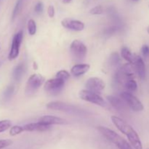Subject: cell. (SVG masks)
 <instances>
[{"instance_id": "cell-1", "label": "cell", "mask_w": 149, "mask_h": 149, "mask_svg": "<svg viewBox=\"0 0 149 149\" xmlns=\"http://www.w3.org/2000/svg\"><path fill=\"white\" fill-rule=\"evenodd\" d=\"M111 119L112 123L117 128V130L126 135L132 148L134 149H143L139 135L130 125L118 116H112Z\"/></svg>"}, {"instance_id": "cell-2", "label": "cell", "mask_w": 149, "mask_h": 149, "mask_svg": "<svg viewBox=\"0 0 149 149\" xmlns=\"http://www.w3.org/2000/svg\"><path fill=\"white\" fill-rule=\"evenodd\" d=\"M97 130L111 143L114 144L119 149H133L132 146L122 136L112 130L103 126L97 127Z\"/></svg>"}, {"instance_id": "cell-3", "label": "cell", "mask_w": 149, "mask_h": 149, "mask_svg": "<svg viewBox=\"0 0 149 149\" xmlns=\"http://www.w3.org/2000/svg\"><path fill=\"white\" fill-rule=\"evenodd\" d=\"M45 77L39 74H32L28 79L26 85L25 93L27 95H31L36 93V90L44 84Z\"/></svg>"}, {"instance_id": "cell-4", "label": "cell", "mask_w": 149, "mask_h": 149, "mask_svg": "<svg viewBox=\"0 0 149 149\" xmlns=\"http://www.w3.org/2000/svg\"><path fill=\"white\" fill-rule=\"evenodd\" d=\"M120 97L134 111L139 112L144 110L142 102L132 93L129 92H122L120 95Z\"/></svg>"}, {"instance_id": "cell-5", "label": "cell", "mask_w": 149, "mask_h": 149, "mask_svg": "<svg viewBox=\"0 0 149 149\" xmlns=\"http://www.w3.org/2000/svg\"><path fill=\"white\" fill-rule=\"evenodd\" d=\"M79 96L81 100H84V101L93 103V104L101 106V107H104L106 106L104 99L100 95L90 91V90H86V89L85 90H81L79 93Z\"/></svg>"}, {"instance_id": "cell-6", "label": "cell", "mask_w": 149, "mask_h": 149, "mask_svg": "<svg viewBox=\"0 0 149 149\" xmlns=\"http://www.w3.org/2000/svg\"><path fill=\"white\" fill-rule=\"evenodd\" d=\"M65 81L60 79H50L46 81L44 84V89L46 92L51 95H58L63 88Z\"/></svg>"}, {"instance_id": "cell-7", "label": "cell", "mask_w": 149, "mask_h": 149, "mask_svg": "<svg viewBox=\"0 0 149 149\" xmlns=\"http://www.w3.org/2000/svg\"><path fill=\"white\" fill-rule=\"evenodd\" d=\"M23 33L22 31H18L13 36L11 48H10V53L8 55V59L10 61H13V60L16 59L19 55L20 45H21L22 41H23Z\"/></svg>"}, {"instance_id": "cell-8", "label": "cell", "mask_w": 149, "mask_h": 149, "mask_svg": "<svg viewBox=\"0 0 149 149\" xmlns=\"http://www.w3.org/2000/svg\"><path fill=\"white\" fill-rule=\"evenodd\" d=\"M70 50L71 53L79 60L84 59L87 53V48L86 45L78 39H75L70 45Z\"/></svg>"}, {"instance_id": "cell-9", "label": "cell", "mask_w": 149, "mask_h": 149, "mask_svg": "<svg viewBox=\"0 0 149 149\" xmlns=\"http://www.w3.org/2000/svg\"><path fill=\"white\" fill-rule=\"evenodd\" d=\"M86 90L95 93H100L106 87V84L102 79L99 77H90L85 83Z\"/></svg>"}, {"instance_id": "cell-10", "label": "cell", "mask_w": 149, "mask_h": 149, "mask_svg": "<svg viewBox=\"0 0 149 149\" xmlns=\"http://www.w3.org/2000/svg\"><path fill=\"white\" fill-rule=\"evenodd\" d=\"M61 25L65 29L74 31H81L84 30V27H85V25L83 22L71 18L63 19L61 20Z\"/></svg>"}, {"instance_id": "cell-11", "label": "cell", "mask_w": 149, "mask_h": 149, "mask_svg": "<svg viewBox=\"0 0 149 149\" xmlns=\"http://www.w3.org/2000/svg\"><path fill=\"white\" fill-rule=\"evenodd\" d=\"M46 107L50 110L61 111H71L75 109V107L73 105L65 103V102L57 101V100L48 103Z\"/></svg>"}, {"instance_id": "cell-12", "label": "cell", "mask_w": 149, "mask_h": 149, "mask_svg": "<svg viewBox=\"0 0 149 149\" xmlns=\"http://www.w3.org/2000/svg\"><path fill=\"white\" fill-rule=\"evenodd\" d=\"M38 122H41L45 125L52 126L53 125H66L68 124V121L63 118L58 117V116H50V115H46L40 117Z\"/></svg>"}, {"instance_id": "cell-13", "label": "cell", "mask_w": 149, "mask_h": 149, "mask_svg": "<svg viewBox=\"0 0 149 149\" xmlns=\"http://www.w3.org/2000/svg\"><path fill=\"white\" fill-rule=\"evenodd\" d=\"M24 132H46L52 128V126L45 125L41 122L30 123L23 126Z\"/></svg>"}, {"instance_id": "cell-14", "label": "cell", "mask_w": 149, "mask_h": 149, "mask_svg": "<svg viewBox=\"0 0 149 149\" xmlns=\"http://www.w3.org/2000/svg\"><path fill=\"white\" fill-rule=\"evenodd\" d=\"M134 67H135V72L138 75L141 79H145L146 76V65L143 60L141 57L135 55V61H134Z\"/></svg>"}, {"instance_id": "cell-15", "label": "cell", "mask_w": 149, "mask_h": 149, "mask_svg": "<svg viewBox=\"0 0 149 149\" xmlns=\"http://www.w3.org/2000/svg\"><path fill=\"white\" fill-rule=\"evenodd\" d=\"M90 65L87 63L77 64L71 68V74L76 77L85 74L90 70Z\"/></svg>"}, {"instance_id": "cell-16", "label": "cell", "mask_w": 149, "mask_h": 149, "mask_svg": "<svg viewBox=\"0 0 149 149\" xmlns=\"http://www.w3.org/2000/svg\"><path fill=\"white\" fill-rule=\"evenodd\" d=\"M106 98L109 103L116 110L122 111L125 109V105L127 104L121 97H117L113 95H108Z\"/></svg>"}, {"instance_id": "cell-17", "label": "cell", "mask_w": 149, "mask_h": 149, "mask_svg": "<svg viewBox=\"0 0 149 149\" xmlns=\"http://www.w3.org/2000/svg\"><path fill=\"white\" fill-rule=\"evenodd\" d=\"M119 71L123 74L124 77L127 80L133 79L134 77H135V67H134V65L130 63L125 64L123 66L121 67Z\"/></svg>"}, {"instance_id": "cell-18", "label": "cell", "mask_w": 149, "mask_h": 149, "mask_svg": "<svg viewBox=\"0 0 149 149\" xmlns=\"http://www.w3.org/2000/svg\"><path fill=\"white\" fill-rule=\"evenodd\" d=\"M25 71H26V68H25V65L23 63H20L16 65L15 68L13 70V79L17 81H20L24 74Z\"/></svg>"}, {"instance_id": "cell-19", "label": "cell", "mask_w": 149, "mask_h": 149, "mask_svg": "<svg viewBox=\"0 0 149 149\" xmlns=\"http://www.w3.org/2000/svg\"><path fill=\"white\" fill-rule=\"evenodd\" d=\"M121 55H122V57L125 61H127L128 63L133 65L134 61H135V55H132L131 51L127 47H123L122 48V49H121Z\"/></svg>"}, {"instance_id": "cell-20", "label": "cell", "mask_w": 149, "mask_h": 149, "mask_svg": "<svg viewBox=\"0 0 149 149\" xmlns=\"http://www.w3.org/2000/svg\"><path fill=\"white\" fill-rule=\"evenodd\" d=\"M23 1H24V0H17L16 1L14 9H13V14H12V20H14L16 18V17L18 15L19 13H20L22 8V6H23Z\"/></svg>"}, {"instance_id": "cell-21", "label": "cell", "mask_w": 149, "mask_h": 149, "mask_svg": "<svg viewBox=\"0 0 149 149\" xmlns=\"http://www.w3.org/2000/svg\"><path fill=\"white\" fill-rule=\"evenodd\" d=\"M27 28H28V32H29V33L31 35V36H33L34 34H36V24L34 20H33V19H30V20L28 21Z\"/></svg>"}, {"instance_id": "cell-22", "label": "cell", "mask_w": 149, "mask_h": 149, "mask_svg": "<svg viewBox=\"0 0 149 149\" xmlns=\"http://www.w3.org/2000/svg\"><path fill=\"white\" fill-rule=\"evenodd\" d=\"M125 87L130 92L136 91L138 89V84L134 79H129L125 82Z\"/></svg>"}, {"instance_id": "cell-23", "label": "cell", "mask_w": 149, "mask_h": 149, "mask_svg": "<svg viewBox=\"0 0 149 149\" xmlns=\"http://www.w3.org/2000/svg\"><path fill=\"white\" fill-rule=\"evenodd\" d=\"M12 127L11 121L8 119H4V120L0 121V133L3 132H5L8 129H10Z\"/></svg>"}, {"instance_id": "cell-24", "label": "cell", "mask_w": 149, "mask_h": 149, "mask_svg": "<svg viewBox=\"0 0 149 149\" xmlns=\"http://www.w3.org/2000/svg\"><path fill=\"white\" fill-rule=\"evenodd\" d=\"M120 57H119V54L117 52H113L111 55H110L109 58V63H110L111 65H116L120 63Z\"/></svg>"}, {"instance_id": "cell-25", "label": "cell", "mask_w": 149, "mask_h": 149, "mask_svg": "<svg viewBox=\"0 0 149 149\" xmlns=\"http://www.w3.org/2000/svg\"><path fill=\"white\" fill-rule=\"evenodd\" d=\"M23 132H24L23 126H19V125H15V126L11 127L10 129V135L11 136H15Z\"/></svg>"}, {"instance_id": "cell-26", "label": "cell", "mask_w": 149, "mask_h": 149, "mask_svg": "<svg viewBox=\"0 0 149 149\" xmlns=\"http://www.w3.org/2000/svg\"><path fill=\"white\" fill-rule=\"evenodd\" d=\"M55 78L60 79L63 81H66L70 78V74L65 70H61L56 74V77Z\"/></svg>"}, {"instance_id": "cell-27", "label": "cell", "mask_w": 149, "mask_h": 149, "mask_svg": "<svg viewBox=\"0 0 149 149\" xmlns=\"http://www.w3.org/2000/svg\"><path fill=\"white\" fill-rule=\"evenodd\" d=\"M103 13V8L101 5H97L90 10V14L93 15H98Z\"/></svg>"}, {"instance_id": "cell-28", "label": "cell", "mask_w": 149, "mask_h": 149, "mask_svg": "<svg viewBox=\"0 0 149 149\" xmlns=\"http://www.w3.org/2000/svg\"><path fill=\"white\" fill-rule=\"evenodd\" d=\"M13 93H14V87H13V86H9V87H7V89L4 90L3 95H4V98L8 99L13 95Z\"/></svg>"}, {"instance_id": "cell-29", "label": "cell", "mask_w": 149, "mask_h": 149, "mask_svg": "<svg viewBox=\"0 0 149 149\" xmlns=\"http://www.w3.org/2000/svg\"><path fill=\"white\" fill-rule=\"evenodd\" d=\"M13 143V141L9 139L6 140H0V149H3L4 148L10 146Z\"/></svg>"}, {"instance_id": "cell-30", "label": "cell", "mask_w": 149, "mask_h": 149, "mask_svg": "<svg viewBox=\"0 0 149 149\" xmlns=\"http://www.w3.org/2000/svg\"><path fill=\"white\" fill-rule=\"evenodd\" d=\"M43 10H44L43 3H42V1H39V2H38L34 7L35 13L39 14V13H42V12H43Z\"/></svg>"}, {"instance_id": "cell-31", "label": "cell", "mask_w": 149, "mask_h": 149, "mask_svg": "<svg viewBox=\"0 0 149 149\" xmlns=\"http://www.w3.org/2000/svg\"><path fill=\"white\" fill-rule=\"evenodd\" d=\"M47 14L49 15V17H53L55 16V7H54L53 5H49L47 8Z\"/></svg>"}, {"instance_id": "cell-32", "label": "cell", "mask_w": 149, "mask_h": 149, "mask_svg": "<svg viewBox=\"0 0 149 149\" xmlns=\"http://www.w3.org/2000/svg\"><path fill=\"white\" fill-rule=\"evenodd\" d=\"M141 52H142L143 55L144 57H148L149 56V47L147 45H143L142 48H141Z\"/></svg>"}, {"instance_id": "cell-33", "label": "cell", "mask_w": 149, "mask_h": 149, "mask_svg": "<svg viewBox=\"0 0 149 149\" xmlns=\"http://www.w3.org/2000/svg\"><path fill=\"white\" fill-rule=\"evenodd\" d=\"M117 30H118L117 27H116V26H113V27L108 28V29L105 31V33H106V35H111V34H113L114 33H116Z\"/></svg>"}, {"instance_id": "cell-34", "label": "cell", "mask_w": 149, "mask_h": 149, "mask_svg": "<svg viewBox=\"0 0 149 149\" xmlns=\"http://www.w3.org/2000/svg\"><path fill=\"white\" fill-rule=\"evenodd\" d=\"M71 1H72V0H62V1L64 4H68V3L71 2Z\"/></svg>"}, {"instance_id": "cell-35", "label": "cell", "mask_w": 149, "mask_h": 149, "mask_svg": "<svg viewBox=\"0 0 149 149\" xmlns=\"http://www.w3.org/2000/svg\"><path fill=\"white\" fill-rule=\"evenodd\" d=\"M33 68H34L35 70H36L38 68V66H37V64H36V63H33Z\"/></svg>"}, {"instance_id": "cell-36", "label": "cell", "mask_w": 149, "mask_h": 149, "mask_svg": "<svg viewBox=\"0 0 149 149\" xmlns=\"http://www.w3.org/2000/svg\"><path fill=\"white\" fill-rule=\"evenodd\" d=\"M147 32H148V33L149 34V26L148 28H147Z\"/></svg>"}, {"instance_id": "cell-37", "label": "cell", "mask_w": 149, "mask_h": 149, "mask_svg": "<svg viewBox=\"0 0 149 149\" xmlns=\"http://www.w3.org/2000/svg\"><path fill=\"white\" fill-rule=\"evenodd\" d=\"M1 1H2V0H0V4H1Z\"/></svg>"}, {"instance_id": "cell-38", "label": "cell", "mask_w": 149, "mask_h": 149, "mask_svg": "<svg viewBox=\"0 0 149 149\" xmlns=\"http://www.w3.org/2000/svg\"><path fill=\"white\" fill-rule=\"evenodd\" d=\"M133 1H138V0H133Z\"/></svg>"}, {"instance_id": "cell-39", "label": "cell", "mask_w": 149, "mask_h": 149, "mask_svg": "<svg viewBox=\"0 0 149 149\" xmlns=\"http://www.w3.org/2000/svg\"><path fill=\"white\" fill-rule=\"evenodd\" d=\"M148 7H149V4H148Z\"/></svg>"}, {"instance_id": "cell-40", "label": "cell", "mask_w": 149, "mask_h": 149, "mask_svg": "<svg viewBox=\"0 0 149 149\" xmlns=\"http://www.w3.org/2000/svg\"><path fill=\"white\" fill-rule=\"evenodd\" d=\"M148 149H149V148H148Z\"/></svg>"}]
</instances>
